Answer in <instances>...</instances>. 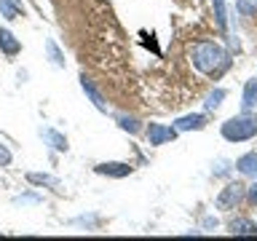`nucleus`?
<instances>
[{
  "label": "nucleus",
  "mask_w": 257,
  "mask_h": 241,
  "mask_svg": "<svg viewBox=\"0 0 257 241\" xmlns=\"http://www.w3.org/2000/svg\"><path fill=\"white\" fill-rule=\"evenodd\" d=\"M193 67L204 75H214L220 67L228 64V56H225L222 46L214 43V40H201V43L193 46Z\"/></svg>",
  "instance_id": "1"
},
{
  "label": "nucleus",
  "mask_w": 257,
  "mask_h": 241,
  "mask_svg": "<svg viewBox=\"0 0 257 241\" xmlns=\"http://www.w3.org/2000/svg\"><path fill=\"white\" fill-rule=\"evenodd\" d=\"M257 134V115H236V118H228L222 124V137L228 142H244V140H252Z\"/></svg>",
  "instance_id": "2"
},
{
  "label": "nucleus",
  "mask_w": 257,
  "mask_h": 241,
  "mask_svg": "<svg viewBox=\"0 0 257 241\" xmlns=\"http://www.w3.org/2000/svg\"><path fill=\"white\" fill-rule=\"evenodd\" d=\"M241 198H244V185L230 182L228 188H222L220 198H217V206H220V209H233V206H236Z\"/></svg>",
  "instance_id": "3"
},
{
  "label": "nucleus",
  "mask_w": 257,
  "mask_h": 241,
  "mask_svg": "<svg viewBox=\"0 0 257 241\" xmlns=\"http://www.w3.org/2000/svg\"><path fill=\"white\" fill-rule=\"evenodd\" d=\"M94 172H96V174H104V177H115V180H120V177H128V174H132V164L107 161V164H96Z\"/></svg>",
  "instance_id": "4"
},
{
  "label": "nucleus",
  "mask_w": 257,
  "mask_h": 241,
  "mask_svg": "<svg viewBox=\"0 0 257 241\" xmlns=\"http://www.w3.org/2000/svg\"><path fill=\"white\" fill-rule=\"evenodd\" d=\"M174 137H177V129H172V126H164V124H150L148 126L150 145H164L169 140H174Z\"/></svg>",
  "instance_id": "5"
},
{
  "label": "nucleus",
  "mask_w": 257,
  "mask_h": 241,
  "mask_svg": "<svg viewBox=\"0 0 257 241\" xmlns=\"http://www.w3.org/2000/svg\"><path fill=\"white\" fill-rule=\"evenodd\" d=\"M0 51H3L6 56H16L22 51L19 38H16L11 30H6V27H0Z\"/></svg>",
  "instance_id": "6"
},
{
  "label": "nucleus",
  "mask_w": 257,
  "mask_h": 241,
  "mask_svg": "<svg viewBox=\"0 0 257 241\" xmlns=\"http://www.w3.org/2000/svg\"><path fill=\"white\" fill-rule=\"evenodd\" d=\"M40 137H43V140L51 145L54 150H59V153H67V148H70V145H67V137L59 134L56 129H40Z\"/></svg>",
  "instance_id": "7"
},
{
  "label": "nucleus",
  "mask_w": 257,
  "mask_h": 241,
  "mask_svg": "<svg viewBox=\"0 0 257 241\" xmlns=\"http://www.w3.org/2000/svg\"><path fill=\"white\" fill-rule=\"evenodd\" d=\"M206 126V118L201 112H190V115H182L180 120L174 124L177 132H190V129H204Z\"/></svg>",
  "instance_id": "8"
},
{
  "label": "nucleus",
  "mask_w": 257,
  "mask_h": 241,
  "mask_svg": "<svg viewBox=\"0 0 257 241\" xmlns=\"http://www.w3.org/2000/svg\"><path fill=\"white\" fill-rule=\"evenodd\" d=\"M80 86H83V91L88 94V99L94 102V107L96 110H107V104H104V99H102V94H99V88H96L94 83H91V78H86V75H80Z\"/></svg>",
  "instance_id": "9"
},
{
  "label": "nucleus",
  "mask_w": 257,
  "mask_h": 241,
  "mask_svg": "<svg viewBox=\"0 0 257 241\" xmlns=\"http://www.w3.org/2000/svg\"><path fill=\"white\" fill-rule=\"evenodd\" d=\"M0 14H3L6 19H19L24 14L22 0H0Z\"/></svg>",
  "instance_id": "10"
},
{
  "label": "nucleus",
  "mask_w": 257,
  "mask_h": 241,
  "mask_svg": "<svg viewBox=\"0 0 257 241\" xmlns=\"http://www.w3.org/2000/svg\"><path fill=\"white\" fill-rule=\"evenodd\" d=\"M230 233L233 236H254L257 222H252V220H233L230 222Z\"/></svg>",
  "instance_id": "11"
},
{
  "label": "nucleus",
  "mask_w": 257,
  "mask_h": 241,
  "mask_svg": "<svg viewBox=\"0 0 257 241\" xmlns=\"http://www.w3.org/2000/svg\"><path fill=\"white\" fill-rule=\"evenodd\" d=\"M241 104H244V110H252L257 104V78L246 80L244 86V96H241Z\"/></svg>",
  "instance_id": "12"
},
{
  "label": "nucleus",
  "mask_w": 257,
  "mask_h": 241,
  "mask_svg": "<svg viewBox=\"0 0 257 241\" xmlns=\"http://www.w3.org/2000/svg\"><path fill=\"white\" fill-rule=\"evenodd\" d=\"M238 172L241 174H257V153H246V156H241L236 161Z\"/></svg>",
  "instance_id": "13"
},
{
  "label": "nucleus",
  "mask_w": 257,
  "mask_h": 241,
  "mask_svg": "<svg viewBox=\"0 0 257 241\" xmlns=\"http://www.w3.org/2000/svg\"><path fill=\"white\" fill-rule=\"evenodd\" d=\"M46 51H48V59H51L54 67H64V54L59 51V46L54 40H46Z\"/></svg>",
  "instance_id": "14"
},
{
  "label": "nucleus",
  "mask_w": 257,
  "mask_h": 241,
  "mask_svg": "<svg viewBox=\"0 0 257 241\" xmlns=\"http://www.w3.org/2000/svg\"><path fill=\"white\" fill-rule=\"evenodd\" d=\"M27 180H30L32 185H51V188H56V185H59V180H56V177H51V174H38V172H30Z\"/></svg>",
  "instance_id": "15"
},
{
  "label": "nucleus",
  "mask_w": 257,
  "mask_h": 241,
  "mask_svg": "<svg viewBox=\"0 0 257 241\" xmlns=\"http://www.w3.org/2000/svg\"><path fill=\"white\" fill-rule=\"evenodd\" d=\"M214 3V19H217V27L225 30L228 27V16H225V0H212Z\"/></svg>",
  "instance_id": "16"
},
{
  "label": "nucleus",
  "mask_w": 257,
  "mask_h": 241,
  "mask_svg": "<svg viewBox=\"0 0 257 241\" xmlns=\"http://www.w3.org/2000/svg\"><path fill=\"white\" fill-rule=\"evenodd\" d=\"M118 126L120 129H123V132H132V134H137V132H140V120H137V118H132V115H118Z\"/></svg>",
  "instance_id": "17"
},
{
  "label": "nucleus",
  "mask_w": 257,
  "mask_h": 241,
  "mask_svg": "<svg viewBox=\"0 0 257 241\" xmlns=\"http://www.w3.org/2000/svg\"><path fill=\"white\" fill-rule=\"evenodd\" d=\"M225 94H228L225 88H217V91L209 94V96H206V110H217V107H220L222 99H225Z\"/></svg>",
  "instance_id": "18"
},
{
  "label": "nucleus",
  "mask_w": 257,
  "mask_h": 241,
  "mask_svg": "<svg viewBox=\"0 0 257 241\" xmlns=\"http://www.w3.org/2000/svg\"><path fill=\"white\" fill-rule=\"evenodd\" d=\"M236 8L241 16H254L257 14V0H236Z\"/></svg>",
  "instance_id": "19"
},
{
  "label": "nucleus",
  "mask_w": 257,
  "mask_h": 241,
  "mask_svg": "<svg viewBox=\"0 0 257 241\" xmlns=\"http://www.w3.org/2000/svg\"><path fill=\"white\" fill-rule=\"evenodd\" d=\"M8 164H11V150L6 145H0V166H8Z\"/></svg>",
  "instance_id": "20"
},
{
  "label": "nucleus",
  "mask_w": 257,
  "mask_h": 241,
  "mask_svg": "<svg viewBox=\"0 0 257 241\" xmlns=\"http://www.w3.org/2000/svg\"><path fill=\"white\" fill-rule=\"evenodd\" d=\"M249 198H252L254 204H257V185H252V188H249Z\"/></svg>",
  "instance_id": "21"
}]
</instances>
